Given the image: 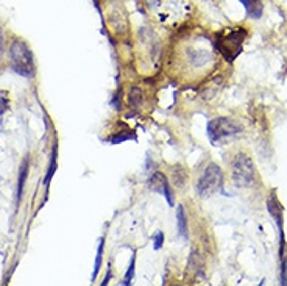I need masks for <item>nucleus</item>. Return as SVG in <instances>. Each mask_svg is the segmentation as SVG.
<instances>
[{
  "label": "nucleus",
  "instance_id": "15",
  "mask_svg": "<svg viewBox=\"0 0 287 286\" xmlns=\"http://www.w3.org/2000/svg\"><path fill=\"white\" fill-rule=\"evenodd\" d=\"M128 99H130V105L131 107H134V108L141 107V104H142V91L139 88H136V86L131 88Z\"/></svg>",
  "mask_w": 287,
  "mask_h": 286
},
{
  "label": "nucleus",
  "instance_id": "5",
  "mask_svg": "<svg viewBox=\"0 0 287 286\" xmlns=\"http://www.w3.org/2000/svg\"><path fill=\"white\" fill-rule=\"evenodd\" d=\"M242 131H244L242 125L229 119V117H217V119H212L209 121L206 128L208 138L214 146L223 144L229 139L238 138Z\"/></svg>",
  "mask_w": 287,
  "mask_h": 286
},
{
  "label": "nucleus",
  "instance_id": "18",
  "mask_svg": "<svg viewBox=\"0 0 287 286\" xmlns=\"http://www.w3.org/2000/svg\"><path fill=\"white\" fill-rule=\"evenodd\" d=\"M4 54V36H2V31H0V58H2Z\"/></svg>",
  "mask_w": 287,
  "mask_h": 286
},
{
  "label": "nucleus",
  "instance_id": "1",
  "mask_svg": "<svg viewBox=\"0 0 287 286\" xmlns=\"http://www.w3.org/2000/svg\"><path fill=\"white\" fill-rule=\"evenodd\" d=\"M215 64V54L211 41L203 35L189 33L175 42L170 54V69L183 80H194L198 75L208 74Z\"/></svg>",
  "mask_w": 287,
  "mask_h": 286
},
{
  "label": "nucleus",
  "instance_id": "4",
  "mask_svg": "<svg viewBox=\"0 0 287 286\" xmlns=\"http://www.w3.org/2000/svg\"><path fill=\"white\" fill-rule=\"evenodd\" d=\"M247 38V30L236 27L223 30L217 35V50L220 52L228 61H233L242 52V44Z\"/></svg>",
  "mask_w": 287,
  "mask_h": 286
},
{
  "label": "nucleus",
  "instance_id": "16",
  "mask_svg": "<svg viewBox=\"0 0 287 286\" xmlns=\"http://www.w3.org/2000/svg\"><path fill=\"white\" fill-rule=\"evenodd\" d=\"M134 263H136V254H133V257H131L130 267H128V271L125 274V278H124V284H130L133 277H134Z\"/></svg>",
  "mask_w": 287,
  "mask_h": 286
},
{
  "label": "nucleus",
  "instance_id": "9",
  "mask_svg": "<svg viewBox=\"0 0 287 286\" xmlns=\"http://www.w3.org/2000/svg\"><path fill=\"white\" fill-rule=\"evenodd\" d=\"M267 210H268L270 214H272L273 219L276 221V224L279 227V231H281L282 230V208H281V204H279V200H278L275 191L270 194V197L267 200Z\"/></svg>",
  "mask_w": 287,
  "mask_h": 286
},
{
  "label": "nucleus",
  "instance_id": "12",
  "mask_svg": "<svg viewBox=\"0 0 287 286\" xmlns=\"http://www.w3.org/2000/svg\"><path fill=\"white\" fill-rule=\"evenodd\" d=\"M56 158H58V144L53 147L52 150V158H50V164H48V172H47V177L44 180L45 184H50V181H52L55 172H56Z\"/></svg>",
  "mask_w": 287,
  "mask_h": 286
},
{
  "label": "nucleus",
  "instance_id": "8",
  "mask_svg": "<svg viewBox=\"0 0 287 286\" xmlns=\"http://www.w3.org/2000/svg\"><path fill=\"white\" fill-rule=\"evenodd\" d=\"M148 184H150V188L153 191L162 193L165 196L168 205H170V207L174 205V194H172L170 183H168V180H167V177L164 174H161V172L153 174V175H151V178H150V181H148Z\"/></svg>",
  "mask_w": 287,
  "mask_h": 286
},
{
  "label": "nucleus",
  "instance_id": "10",
  "mask_svg": "<svg viewBox=\"0 0 287 286\" xmlns=\"http://www.w3.org/2000/svg\"><path fill=\"white\" fill-rule=\"evenodd\" d=\"M242 5L245 7L247 16H250L251 19H259L264 13V5L261 0H239Z\"/></svg>",
  "mask_w": 287,
  "mask_h": 286
},
{
  "label": "nucleus",
  "instance_id": "3",
  "mask_svg": "<svg viewBox=\"0 0 287 286\" xmlns=\"http://www.w3.org/2000/svg\"><path fill=\"white\" fill-rule=\"evenodd\" d=\"M231 177L234 184L239 188H251L256 183V167L247 154L239 152L233 157Z\"/></svg>",
  "mask_w": 287,
  "mask_h": 286
},
{
  "label": "nucleus",
  "instance_id": "2",
  "mask_svg": "<svg viewBox=\"0 0 287 286\" xmlns=\"http://www.w3.org/2000/svg\"><path fill=\"white\" fill-rule=\"evenodd\" d=\"M8 60L11 69L22 77L31 78L35 77L36 66H35V57H33L31 49L28 44L22 39H13L8 47Z\"/></svg>",
  "mask_w": 287,
  "mask_h": 286
},
{
  "label": "nucleus",
  "instance_id": "14",
  "mask_svg": "<svg viewBox=\"0 0 287 286\" xmlns=\"http://www.w3.org/2000/svg\"><path fill=\"white\" fill-rule=\"evenodd\" d=\"M103 249H105V240L102 238L98 244V250H97V258H95V266H94V274H92V281L97 278L100 267H102V261H103Z\"/></svg>",
  "mask_w": 287,
  "mask_h": 286
},
{
  "label": "nucleus",
  "instance_id": "13",
  "mask_svg": "<svg viewBox=\"0 0 287 286\" xmlns=\"http://www.w3.org/2000/svg\"><path fill=\"white\" fill-rule=\"evenodd\" d=\"M177 219H178V231L183 238H188V222H186V214H184V208L180 205L178 211H177Z\"/></svg>",
  "mask_w": 287,
  "mask_h": 286
},
{
  "label": "nucleus",
  "instance_id": "17",
  "mask_svg": "<svg viewBox=\"0 0 287 286\" xmlns=\"http://www.w3.org/2000/svg\"><path fill=\"white\" fill-rule=\"evenodd\" d=\"M162 244H164V233H161V231H158V234L155 236V249L158 250V249H161L162 247Z\"/></svg>",
  "mask_w": 287,
  "mask_h": 286
},
{
  "label": "nucleus",
  "instance_id": "6",
  "mask_svg": "<svg viewBox=\"0 0 287 286\" xmlns=\"http://www.w3.org/2000/svg\"><path fill=\"white\" fill-rule=\"evenodd\" d=\"M222 183H223V172L220 169V166L215 163H209L198 177L195 189L200 197H209L222 188Z\"/></svg>",
  "mask_w": 287,
  "mask_h": 286
},
{
  "label": "nucleus",
  "instance_id": "7",
  "mask_svg": "<svg viewBox=\"0 0 287 286\" xmlns=\"http://www.w3.org/2000/svg\"><path fill=\"white\" fill-rule=\"evenodd\" d=\"M106 19L116 35H125L128 31V16H127V11L122 4L116 2V0L109 2Z\"/></svg>",
  "mask_w": 287,
  "mask_h": 286
},
{
  "label": "nucleus",
  "instance_id": "11",
  "mask_svg": "<svg viewBox=\"0 0 287 286\" xmlns=\"http://www.w3.org/2000/svg\"><path fill=\"white\" fill-rule=\"evenodd\" d=\"M28 169H30V161L28 158H25L21 164V169H19V177H18V204L22 199V193H24V186H25V181L28 177Z\"/></svg>",
  "mask_w": 287,
  "mask_h": 286
}]
</instances>
